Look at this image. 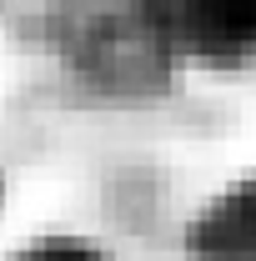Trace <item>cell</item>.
Segmentation results:
<instances>
[{
  "label": "cell",
  "mask_w": 256,
  "mask_h": 261,
  "mask_svg": "<svg viewBox=\"0 0 256 261\" xmlns=\"http://www.w3.org/2000/svg\"><path fill=\"white\" fill-rule=\"evenodd\" d=\"M201 261H256V181L211 206L201 221Z\"/></svg>",
  "instance_id": "1"
},
{
  "label": "cell",
  "mask_w": 256,
  "mask_h": 261,
  "mask_svg": "<svg viewBox=\"0 0 256 261\" xmlns=\"http://www.w3.org/2000/svg\"><path fill=\"white\" fill-rule=\"evenodd\" d=\"M25 261H100V256L86 251V246H75V241H45V246H35Z\"/></svg>",
  "instance_id": "2"
}]
</instances>
